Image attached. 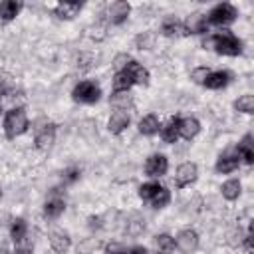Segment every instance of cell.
I'll return each mask as SVG.
<instances>
[{
    "instance_id": "83f0119b",
    "label": "cell",
    "mask_w": 254,
    "mask_h": 254,
    "mask_svg": "<svg viewBox=\"0 0 254 254\" xmlns=\"http://www.w3.org/2000/svg\"><path fill=\"white\" fill-rule=\"evenodd\" d=\"M10 236H12L14 242L20 240V238H24V236H28V224H26L24 218H14L12 220V224H10Z\"/></svg>"
},
{
    "instance_id": "2e32d148",
    "label": "cell",
    "mask_w": 254,
    "mask_h": 254,
    "mask_svg": "<svg viewBox=\"0 0 254 254\" xmlns=\"http://www.w3.org/2000/svg\"><path fill=\"white\" fill-rule=\"evenodd\" d=\"M198 131H200V123L196 117H183L179 121V137H183L187 141L194 139L198 135Z\"/></svg>"
},
{
    "instance_id": "9c48e42d",
    "label": "cell",
    "mask_w": 254,
    "mask_h": 254,
    "mask_svg": "<svg viewBox=\"0 0 254 254\" xmlns=\"http://www.w3.org/2000/svg\"><path fill=\"white\" fill-rule=\"evenodd\" d=\"M54 141H56V125H54V123H44V125L36 131V139H34L36 147H38L40 151H48V149L54 145Z\"/></svg>"
},
{
    "instance_id": "cb8c5ba5",
    "label": "cell",
    "mask_w": 254,
    "mask_h": 254,
    "mask_svg": "<svg viewBox=\"0 0 254 254\" xmlns=\"http://www.w3.org/2000/svg\"><path fill=\"white\" fill-rule=\"evenodd\" d=\"M22 10V4L20 2H14V0H4L0 2V20L4 22H10L18 16V12Z\"/></svg>"
},
{
    "instance_id": "8d00e7d4",
    "label": "cell",
    "mask_w": 254,
    "mask_h": 254,
    "mask_svg": "<svg viewBox=\"0 0 254 254\" xmlns=\"http://www.w3.org/2000/svg\"><path fill=\"white\" fill-rule=\"evenodd\" d=\"M127 246L121 242H107L105 244V254H127Z\"/></svg>"
},
{
    "instance_id": "d4e9b609",
    "label": "cell",
    "mask_w": 254,
    "mask_h": 254,
    "mask_svg": "<svg viewBox=\"0 0 254 254\" xmlns=\"http://www.w3.org/2000/svg\"><path fill=\"white\" fill-rule=\"evenodd\" d=\"M183 32V22H179L175 16H169L163 20L161 24V34L167 36V38H173V36H179Z\"/></svg>"
},
{
    "instance_id": "60d3db41",
    "label": "cell",
    "mask_w": 254,
    "mask_h": 254,
    "mask_svg": "<svg viewBox=\"0 0 254 254\" xmlns=\"http://www.w3.org/2000/svg\"><path fill=\"white\" fill-rule=\"evenodd\" d=\"M89 228H99L101 226V218L99 216H89Z\"/></svg>"
},
{
    "instance_id": "f546056e",
    "label": "cell",
    "mask_w": 254,
    "mask_h": 254,
    "mask_svg": "<svg viewBox=\"0 0 254 254\" xmlns=\"http://www.w3.org/2000/svg\"><path fill=\"white\" fill-rule=\"evenodd\" d=\"M161 189V185L159 183H155V181H151V183H143L141 187H139V196L143 198V200H147V202H151V198L157 194V190Z\"/></svg>"
},
{
    "instance_id": "5bb4252c",
    "label": "cell",
    "mask_w": 254,
    "mask_h": 254,
    "mask_svg": "<svg viewBox=\"0 0 254 254\" xmlns=\"http://www.w3.org/2000/svg\"><path fill=\"white\" fill-rule=\"evenodd\" d=\"M230 79H232V73L230 71L218 69V71H210L202 85L208 87V89H222V87H226L230 83Z\"/></svg>"
},
{
    "instance_id": "ac0fdd59",
    "label": "cell",
    "mask_w": 254,
    "mask_h": 254,
    "mask_svg": "<svg viewBox=\"0 0 254 254\" xmlns=\"http://www.w3.org/2000/svg\"><path fill=\"white\" fill-rule=\"evenodd\" d=\"M236 155H238V159H244L248 165L254 163V143H252V135H250V133H246V135L242 137V141L238 143Z\"/></svg>"
},
{
    "instance_id": "277c9868",
    "label": "cell",
    "mask_w": 254,
    "mask_h": 254,
    "mask_svg": "<svg viewBox=\"0 0 254 254\" xmlns=\"http://www.w3.org/2000/svg\"><path fill=\"white\" fill-rule=\"evenodd\" d=\"M71 97H73V101H77V103H87V105H89V103L99 101L101 89H99V85H97L95 81L85 79V81H79V83L73 87Z\"/></svg>"
},
{
    "instance_id": "7a4b0ae2",
    "label": "cell",
    "mask_w": 254,
    "mask_h": 254,
    "mask_svg": "<svg viewBox=\"0 0 254 254\" xmlns=\"http://www.w3.org/2000/svg\"><path fill=\"white\" fill-rule=\"evenodd\" d=\"M4 133L8 139H16L18 135L26 133L28 129V115L24 111V107H12L6 115H4Z\"/></svg>"
},
{
    "instance_id": "836d02e7",
    "label": "cell",
    "mask_w": 254,
    "mask_h": 254,
    "mask_svg": "<svg viewBox=\"0 0 254 254\" xmlns=\"http://www.w3.org/2000/svg\"><path fill=\"white\" fill-rule=\"evenodd\" d=\"M153 42H155V36L149 34V32H143V34L137 36V40H135V44H137L141 50H149V48H153Z\"/></svg>"
},
{
    "instance_id": "d590c367",
    "label": "cell",
    "mask_w": 254,
    "mask_h": 254,
    "mask_svg": "<svg viewBox=\"0 0 254 254\" xmlns=\"http://www.w3.org/2000/svg\"><path fill=\"white\" fill-rule=\"evenodd\" d=\"M208 73H210V69L208 67H194L192 71H190V77H192V81L194 83H204V79L208 77Z\"/></svg>"
},
{
    "instance_id": "ba28073f",
    "label": "cell",
    "mask_w": 254,
    "mask_h": 254,
    "mask_svg": "<svg viewBox=\"0 0 254 254\" xmlns=\"http://www.w3.org/2000/svg\"><path fill=\"white\" fill-rule=\"evenodd\" d=\"M129 12H131L129 2H125V0H115V2H111L109 8H107V18H109V22H111L113 26H119V24H123V22L127 20Z\"/></svg>"
},
{
    "instance_id": "4316f807",
    "label": "cell",
    "mask_w": 254,
    "mask_h": 254,
    "mask_svg": "<svg viewBox=\"0 0 254 254\" xmlns=\"http://www.w3.org/2000/svg\"><path fill=\"white\" fill-rule=\"evenodd\" d=\"M234 109L240 111V113H246V115L254 113V95H250V93L240 95V97L234 101Z\"/></svg>"
},
{
    "instance_id": "e0dca14e",
    "label": "cell",
    "mask_w": 254,
    "mask_h": 254,
    "mask_svg": "<svg viewBox=\"0 0 254 254\" xmlns=\"http://www.w3.org/2000/svg\"><path fill=\"white\" fill-rule=\"evenodd\" d=\"M79 10H81V2H60L54 8V14L60 20H71L79 14Z\"/></svg>"
},
{
    "instance_id": "9a60e30c",
    "label": "cell",
    "mask_w": 254,
    "mask_h": 254,
    "mask_svg": "<svg viewBox=\"0 0 254 254\" xmlns=\"http://www.w3.org/2000/svg\"><path fill=\"white\" fill-rule=\"evenodd\" d=\"M50 246H52L54 252L65 254V252L69 250V246H71V238H69V234L64 232V230H52V232H50Z\"/></svg>"
},
{
    "instance_id": "d6a6232c",
    "label": "cell",
    "mask_w": 254,
    "mask_h": 254,
    "mask_svg": "<svg viewBox=\"0 0 254 254\" xmlns=\"http://www.w3.org/2000/svg\"><path fill=\"white\" fill-rule=\"evenodd\" d=\"M14 248H16V254H32L34 252V242H32V238L24 236V238L14 242Z\"/></svg>"
},
{
    "instance_id": "5b68a950",
    "label": "cell",
    "mask_w": 254,
    "mask_h": 254,
    "mask_svg": "<svg viewBox=\"0 0 254 254\" xmlns=\"http://www.w3.org/2000/svg\"><path fill=\"white\" fill-rule=\"evenodd\" d=\"M175 246H177L183 254H192V252L198 248V234H196V230H192V228L181 230V232L177 234Z\"/></svg>"
},
{
    "instance_id": "8992f818",
    "label": "cell",
    "mask_w": 254,
    "mask_h": 254,
    "mask_svg": "<svg viewBox=\"0 0 254 254\" xmlns=\"http://www.w3.org/2000/svg\"><path fill=\"white\" fill-rule=\"evenodd\" d=\"M196 177H198V167L194 163H183V165H179V169L175 173V185L179 189H185V187L192 185L196 181Z\"/></svg>"
},
{
    "instance_id": "7c38bea8",
    "label": "cell",
    "mask_w": 254,
    "mask_h": 254,
    "mask_svg": "<svg viewBox=\"0 0 254 254\" xmlns=\"http://www.w3.org/2000/svg\"><path fill=\"white\" fill-rule=\"evenodd\" d=\"M129 123H131L129 113H127V111H121V109H115V111L111 113L109 121H107V129H109V133L119 135V133H123V131L129 127Z\"/></svg>"
},
{
    "instance_id": "74e56055",
    "label": "cell",
    "mask_w": 254,
    "mask_h": 254,
    "mask_svg": "<svg viewBox=\"0 0 254 254\" xmlns=\"http://www.w3.org/2000/svg\"><path fill=\"white\" fill-rule=\"evenodd\" d=\"M77 179H79V169H77V167H69V169L64 171V183L71 185V183H75Z\"/></svg>"
},
{
    "instance_id": "8fae6325",
    "label": "cell",
    "mask_w": 254,
    "mask_h": 254,
    "mask_svg": "<svg viewBox=\"0 0 254 254\" xmlns=\"http://www.w3.org/2000/svg\"><path fill=\"white\" fill-rule=\"evenodd\" d=\"M240 167V159H238V155H236V149L232 151H226L224 155H220L218 157V161H216V165H214V169H216V173H222V175H228V173H232V171H236Z\"/></svg>"
},
{
    "instance_id": "f35d334b",
    "label": "cell",
    "mask_w": 254,
    "mask_h": 254,
    "mask_svg": "<svg viewBox=\"0 0 254 254\" xmlns=\"http://www.w3.org/2000/svg\"><path fill=\"white\" fill-rule=\"evenodd\" d=\"M127 64H129V56L121 54V56H117V58H115V69H117V71H123Z\"/></svg>"
},
{
    "instance_id": "52a82bcc",
    "label": "cell",
    "mask_w": 254,
    "mask_h": 254,
    "mask_svg": "<svg viewBox=\"0 0 254 254\" xmlns=\"http://www.w3.org/2000/svg\"><path fill=\"white\" fill-rule=\"evenodd\" d=\"M167 171H169V161H167V157L161 155V153L151 155V157L147 159V163H145V173H147L149 177H153V179L163 177Z\"/></svg>"
},
{
    "instance_id": "603a6c76",
    "label": "cell",
    "mask_w": 254,
    "mask_h": 254,
    "mask_svg": "<svg viewBox=\"0 0 254 254\" xmlns=\"http://www.w3.org/2000/svg\"><path fill=\"white\" fill-rule=\"evenodd\" d=\"M220 192H222V196L226 200H236L240 196V192H242V185H240L238 179H228L226 183H222Z\"/></svg>"
},
{
    "instance_id": "30bf717a",
    "label": "cell",
    "mask_w": 254,
    "mask_h": 254,
    "mask_svg": "<svg viewBox=\"0 0 254 254\" xmlns=\"http://www.w3.org/2000/svg\"><path fill=\"white\" fill-rule=\"evenodd\" d=\"M206 28H208L206 16L200 14V12L190 14V16L183 22V34H187V36H190V34H204Z\"/></svg>"
},
{
    "instance_id": "b9f144b4",
    "label": "cell",
    "mask_w": 254,
    "mask_h": 254,
    "mask_svg": "<svg viewBox=\"0 0 254 254\" xmlns=\"http://www.w3.org/2000/svg\"><path fill=\"white\" fill-rule=\"evenodd\" d=\"M0 254H12L10 250H6V248H0Z\"/></svg>"
},
{
    "instance_id": "4dcf8cb0",
    "label": "cell",
    "mask_w": 254,
    "mask_h": 254,
    "mask_svg": "<svg viewBox=\"0 0 254 254\" xmlns=\"http://www.w3.org/2000/svg\"><path fill=\"white\" fill-rule=\"evenodd\" d=\"M169 200H171V192L165 187H161L157 190V194L151 198V204H153V208H165L169 204Z\"/></svg>"
},
{
    "instance_id": "1f68e13d",
    "label": "cell",
    "mask_w": 254,
    "mask_h": 254,
    "mask_svg": "<svg viewBox=\"0 0 254 254\" xmlns=\"http://www.w3.org/2000/svg\"><path fill=\"white\" fill-rule=\"evenodd\" d=\"M145 230V218H141L139 214H135L129 222H127V234L129 236H139Z\"/></svg>"
},
{
    "instance_id": "e575fe53",
    "label": "cell",
    "mask_w": 254,
    "mask_h": 254,
    "mask_svg": "<svg viewBox=\"0 0 254 254\" xmlns=\"http://www.w3.org/2000/svg\"><path fill=\"white\" fill-rule=\"evenodd\" d=\"M12 91H14V79L10 77V75H0V93L2 95H12Z\"/></svg>"
},
{
    "instance_id": "ab89813d",
    "label": "cell",
    "mask_w": 254,
    "mask_h": 254,
    "mask_svg": "<svg viewBox=\"0 0 254 254\" xmlns=\"http://www.w3.org/2000/svg\"><path fill=\"white\" fill-rule=\"evenodd\" d=\"M127 254H149V250H147L145 246L137 244V246H131V248L127 250Z\"/></svg>"
},
{
    "instance_id": "7bdbcfd3",
    "label": "cell",
    "mask_w": 254,
    "mask_h": 254,
    "mask_svg": "<svg viewBox=\"0 0 254 254\" xmlns=\"http://www.w3.org/2000/svg\"><path fill=\"white\" fill-rule=\"evenodd\" d=\"M0 200H2V189H0Z\"/></svg>"
},
{
    "instance_id": "ffe728a7",
    "label": "cell",
    "mask_w": 254,
    "mask_h": 254,
    "mask_svg": "<svg viewBox=\"0 0 254 254\" xmlns=\"http://www.w3.org/2000/svg\"><path fill=\"white\" fill-rule=\"evenodd\" d=\"M179 117H171L159 131H161V139L165 141V143H177V139H179Z\"/></svg>"
},
{
    "instance_id": "d6986e66",
    "label": "cell",
    "mask_w": 254,
    "mask_h": 254,
    "mask_svg": "<svg viewBox=\"0 0 254 254\" xmlns=\"http://www.w3.org/2000/svg\"><path fill=\"white\" fill-rule=\"evenodd\" d=\"M159 129H161L159 117H157V115H153V113L145 115V117L139 121V133H141V135H145V137H153V135H157V133H159Z\"/></svg>"
},
{
    "instance_id": "44dd1931",
    "label": "cell",
    "mask_w": 254,
    "mask_h": 254,
    "mask_svg": "<svg viewBox=\"0 0 254 254\" xmlns=\"http://www.w3.org/2000/svg\"><path fill=\"white\" fill-rule=\"evenodd\" d=\"M64 210H65V200L60 198V196H52V198H48L46 204H44V216H46V218H52V220L58 218Z\"/></svg>"
},
{
    "instance_id": "7402d4cb",
    "label": "cell",
    "mask_w": 254,
    "mask_h": 254,
    "mask_svg": "<svg viewBox=\"0 0 254 254\" xmlns=\"http://www.w3.org/2000/svg\"><path fill=\"white\" fill-rule=\"evenodd\" d=\"M153 244H155V252L157 254H173L175 252V238L167 232L163 234H157L153 238Z\"/></svg>"
},
{
    "instance_id": "f1b7e54d",
    "label": "cell",
    "mask_w": 254,
    "mask_h": 254,
    "mask_svg": "<svg viewBox=\"0 0 254 254\" xmlns=\"http://www.w3.org/2000/svg\"><path fill=\"white\" fill-rule=\"evenodd\" d=\"M131 85H133V81L125 71H115V75H113V91H129Z\"/></svg>"
},
{
    "instance_id": "3957f363",
    "label": "cell",
    "mask_w": 254,
    "mask_h": 254,
    "mask_svg": "<svg viewBox=\"0 0 254 254\" xmlns=\"http://www.w3.org/2000/svg\"><path fill=\"white\" fill-rule=\"evenodd\" d=\"M238 16V10L228 4V2H222V4H216L208 16H206V24H212V26H226V24H232Z\"/></svg>"
},
{
    "instance_id": "484cf974",
    "label": "cell",
    "mask_w": 254,
    "mask_h": 254,
    "mask_svg": "<svg viewBox=\"0 0 254 254\" xmlns=\"http://www.w3.org/2000/svg\"><path fill=\"white\" fill-rule=\"evenodd\" d=\"M109 103H111L115 109H121V111H127V107L133 105L129 91H113L111 97H109Z\"/></svg>"
},
{
    "instance_id": "6da1fadb",
    "label": "cell",
    "mask_w": 254,
    "mask_h": 254,
    "mask_svg": "<svg viewBox=\"0 0 254 254\" xmlns=\"http://www.w3.org/2000/svg\"><path fill=\"white\" fill-rule=\"evenodd\" d=\"M206 44H210L214 48V52L220 56H240L242 54V42L230 30H224L220 34L210 36V40H206L204 46Z\"/></svg>"
},
{
    "instance_id": "4fadbf2b",
    "label": "cell",
    "mask_w": 254,
    "mask_h": 254,
    "mask_svg": "<svg viewBox=\"0 0 254 254\" xmlns=\"http://www.w3.org/2000/svg\"><path fill=\"white\" fill-rule=\"evenodd\" d=\"M129 77H131V81L133 83H137V85H147L149 83V71H147V67H143L139 62H135V60H129V64L125 65V69H123Z\"/></svg>"
}]
</instances>
